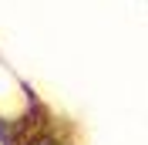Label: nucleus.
Returning <instances> with one entry per match:
<instances>
[{"label":"nucleus","instance_id":"f257e3e1","mask_svg":"<svg viewBox=\"0 0 148 145\" xmlns=\"http://www.w3.org/2000/svg\"><path fill=\"white\" fill-rule=\"evenodd\" d=\"M30 145H64V142H57V138H37V142H30Z\"/></svg>","mask_w":148,"mask_h":145}]
</instances>
